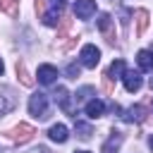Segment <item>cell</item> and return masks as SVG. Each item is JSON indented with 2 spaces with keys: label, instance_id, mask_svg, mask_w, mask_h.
<instances>
[{
  "label": "cell",
  "instance_id": "6da1fadb",
  "mask_svg": "<svg viewBox=\"0 0 153 153\" xmlns=\"http://www.w3.org/2000/svg\"><path fill=\"white\" fill-rule=\"evenodd\" d=\"M29 112L33 115V117H38V120H43V117H48V96L45 93H33L31 98H29Z\"/></svg>",
  "mask_w": 153,
  "mask_h": 153
},
{
  "label": "cell",
  "instance_id": "7a4b0ae2",
  "mask_svg": "<svg viewBox=\"0 0 153 153\" xmlns=\"http://www.w3.org/2000/svg\"><path fill=\"white\" fill-rule=\"evenodd\" d=\"M79 60H81V65L84 67H88V69H93L98 62H100V50L96 48V45H84L81 48V53H79Z\"/></svg>",
  "mask_w": 153,
  "mask_h": 153
},
{
  "label": "cell",
  "instance_id": "3957f363",
  "mask_svg": "<svg viewBox=\"0 0 153 153\" xmlns=\"http://www.w3.org/2000/svg\"><path fill=\"white\" fill-rule=\"evenodd\" d=\"M33 134H36V131H33V127H31V124H26V122H19L17 127H12V129H10V139H12V141H19V143H26Z\"/></svg>",
  "mask_w": 153,
  "mask_h": 153
},
{
  "label": "cell",
  "instance_id": "277c9868",
  "mask_svg": "<svg viewBox=\"0 0 153 153\" xmlns=\"http://www.w3.org/2000/svg\"><path fill=\"white\" fill-rule=\"evenodd\" d=\"M122 81H124V88L129 91V93H136L139 88H141V74L139 72H134V69H127L124 74H122Z\"/></svg>",
  "mask_w": 153,
  "mask_h": 153
},
{
  "label": "cell",
  "instance_id": "5b68a950",
  "mask_svg": "<svg viewBox=\"0 0 153 153\" xmlns=\"http://www.w3.org/2000/svg\"><path fill=\"white\" fill-rule=\"evenodd\" d=\"M74 14L79 19H88L91 14H96V0H76L74 2Z\"/></svg>",
  "mask_w": 153,
  "mask_h": 153
},
{
  "label": "cell",
  "instance_id": "8992f818",
  "mask_svg": "<svg viewBox=\"0 0 153 153\" xmlns=\"http://www.w3.org/2000/svg\"><path fill=\"white\" fill-rule=\"evenodd\" d=\"M53 98H55V103H57L67 115H74V110H72V105H69V93H67L65 86H57V88L53 91ZM74 117H76V115H74Z\"/></svg>",
  "mask_w": 153,
  "mask_h": 153
},
{
  "label": "cell",
  "instance_id": "52a82bcc",
  "mask_svg": "<svg viewBox=\"0 0 153 153\" xmlns=\"http://www.w3.org/2000/svg\"><path fill=\"white\" fill-rule=\"evenodd\" d=\"M36 76H38V81H41V84L50 86V84H55V79H57V69H55L53 65H41Z\"/></svg>",
  "mask_w": 153,
  "mask_h": 153
},
{
  "label": "cell",
  "instance_id": "ba28073f",
  "mask_svg": "<svg viewBox=\"0 0 153 153\" xmlns=\"http://www.w3.org/2000/svg\"><path fill=\"white\" fill-rule=\"evenodd\" d=\"M124 120L127 122H143L146 120V108L143 105H131L124 110Z\"/></svg>",
  "mask_w": 153,
  "mask_h": 153
},
{
  "label": "cell",
  "instance_id": "9c48e42d",
  "mask_svg": "<svg viewBox=\"0 0 153 153\" xmlns=\"http://www.w3.org/2000/svg\"><path fill=\"white\" fill-rule=\"evenodd\" d=\"M136 62L143 72H153V53L151 50H139L136 53Z\"/></svg>",
  "mask_w": 153,
  "mask_h": 153
},
{
  "label": "cell",
  "instance_id": "30bf717a",
  "mask_svg": "<svg viewBox=\"0 0 153 153\" xmlns=\"http://www.w3.org/2000/svg\"><path fill=\"white\" fill-rule=\"evenodd\" d=\"M48 136H50L53 141H57V143H65L69 134H67V127H65V124H53V127L48 129Z\"/></svg>",
  "mask_w": 153,
  "mask_h": 153
},
{
  "label": "cell",
  "instance_id": "8fae6325",
  "mask_svg": "<svg viewBox=\"0 0 153 153\" xmlns=\"http://www.w3.org/2000/svg\"><path fill=\"white\" fill-rule=\"evenodd\" d=\"M103 112H105V103H103V100H88V103H86V115H88L91 120L100 117Z\"/></svg>",
  "mask_w": 153,
  "mask_h": 153
},
{
  "label": "cell",
  "instance_id": "7c38bea8",
  "mask_svg": "<svg viewBox=\"0 0 153 153\" xmlns=\"http://www.w3.org/2000/svg\"><path fill=\"white\" fill-rule=\"evenodd\" d=\"M0 10L10 17H17L19 14V0H0Z\"/></svg>",
  "mask_w": 153,
  "mask_h": 153
},
{
  "label": "cell",
  "instance_id": "4fadbf2b",
  "mask_svg": "<svg viewBox=\"0 0 153 153\" xmlns=\"http://www.w3.org/2000/svg\"><path fill=\"white\" fill-rule=\"evenodd\" d=\"M127 72V67H124V60H115L112 65H110V69L105 72V76H110V79H117L120 74H124Z\"/></svg>",
  "mask_w": 153,
  "mask_h": 153
},
{
  "label": "cell",
  "instance_id": "5bb4252c",
  "mask_svg": "<svg viewBox=\"0 0 153 153\" xmlns=\"http://www.w3.org/2000/svg\"><path fill=\"white\" fill-rule=\"evenodd\" d=\"M74 131H76V136H79L81 141H88L91 134H93L91 124H86V122H76V124H74Z\"/></svg>",
  "mask_w": 153,
  "mask_h": 153
},
{
  "label": "cell",
  "instance_id": "9a60e30c",
  "mask_svg": "<svg viewBox=\"0 0 153 153\" xmlns=\"http://www.w3.org/2000/svg\"><path fill=\"white\" fill-rule=\"evenodd\" d=\"M120 143H122V134H117V131H115V134L108 139V143L103 146V153H117Z\"/></svg>",
  "mask_w": 153,
  "mask_h": 153
},
{
  "label": "cell",
  "instance_id": "2e32d148",
  "mask_svg": "<svg viewBox=\"0 0 153 153\" xmlns=\"http://www.w3.org/2000/svg\"><path fill=\"white\" fill-rule=\"evenodd\" d=\"M146 26H148V12H146V10H139V12H136V33L141 36V33L146 31Z\"/></svg>",
  "mask_w": 153,
  "mask_h": 153
},
{
  "label": "cell",
  "instance_id": "e0dca14e",
  "mask_svg": "<svg viewBox=\"0 0 153 153\" xmlns=\"http://www.w3.org/2000/svg\"><path fill=\"white\" fill-rule=\"evenodd\" d=\"M17 76L22 79V84H24V86H31V84H33V79H31V76H29V72H26V65H24V62H19V60H17Z\"/></svg>",
  "mask_w": 153,
  "mask_h": 153
},
{
  "label": "cell",
  "instance_id": "ac0fdd59",
  "mask_svg": "<svg viewBox=\"0 0 153 153\" xmlns=\"http://www.w3.org/2000/svg\"><path fill=\"white\" fill-rule=\"evenodd\" d=\"M110 24H112L110 14H108V12H103V14L98 17V31H103V33H110Z\"/></svg>",
  "mask_w": 153,
  "mask_h": 153
},
{
  "label": "cell",
  "instance_id": "d6986e66",
  "mask_svg": "<svg viewBox=\"0 0 153 153\" xmlns=\"http://www.w3.org/2000/svg\"><path fill=\"white\" fill-rule=\"evenodd\" d=\"M57 22H60V10H53V12H45V14H43V24L57 26Z\"/></svg>",
  "mask_w": 153,
  "mask_h": 153
},
{
  "label": "cell",
  "instance_id": "ffe728a7",
  "mask_svg": "<svg viewBox=\"0 0 153 153\" xmlns=\"http://www.w3.org/2000/svg\"><path fill=\"white\" fill-rule=\"evenodd\" d=\"M12 110V100H7L5 96H0V117L5 115V112H10Z\"/></svg>",
  "mask_w": 153,
  "mask_h": 153
},
{
  "label": "cell",
  "instance_id": "44dd1931",
  "mask_svg": "<svg viewBox=\"0 0 153 153\" xmlns=\"http://www.w3.org/2000/svg\"><path fill=\"white\" fill-rule=\"evenodd\" d=\"M79 72H81V67H79V65H74V62H72V65H67V76H69V79H76V76H79Z\"/></svg>",
  "mask_w": 153,
  "mask_h": 153
},
{
  "label": "cell",
  "instance_id": "7402d4cb",
  "mask_svg": "<svg viewBox=\"0 0 153 153\" xmlns=\"http://www.w3.org/2000/svg\"><path fill=\"white\" fill-rule=\"evenodd\" d=\"M91 93H93V88H91V86H84L81 91H76V100H86Z\"/></svg>",
  "mask_w": 153,
  "mask_h": 153
},
{
  "label": "cell",
  "instance_id": "603a6c76",
  "mask_svg": "<svg viewBox=\"0 0 153 153\" xmlns=\"http://www.w3.org/2000/svg\"><path fill=\"white\" fill-rule=\"evenodd\" d=\"M36 12H38L41 17L45 14V0H36Z\"/></svg>",
  "mask_w": 153,
  "mask_h": 153
},
{
  "label": "cell",
  "instance_id": "cb8c5ba5",
  "mask_svg": "<svg viewBox=\"0 0 153 153\" xmlns=\"http://www.w3.org/2000/svg\"><path fill=\"white\" fill-rule=\"evenodd\" d=\"M67 29H69V19H65V22H62V26H60V36H65V33H67Z\"/></svg>",
  "mask_w": 153,
  "mask_h": 153
},
{
  "label": "cell",
  "instance_id": "d4e9b609",
  "mask_svg": "<svg viewBox=\"0 0 153 153\" xmlns=\"http://www.w3.org/2000/svg\"><path fill=\"white\" fill-rule=\"evenodd\" d=\"M50 2H53L55 10H62V7H65V0H50Z\"/></svg>",
  "mask_w": 153,
  "mask_h": 153
},
{
  "label": "cell",
  "instance_id": "484cf974",
  "mask_svg": "<svg viewBox=\"0 0 153 153\" xmlns=\"http://www.w3.org/2000/svg\"><path fill=\"white\" fill-rule=\"evenodd\" d=\"M2 72H5V65H2V60H0V74H2Z\"/></svg>",
  "mask_w": 153,
  "mask_h": 153
},
{
  "label": "cell",
  "instance_id": "4316f807",
  "mask_svg": "<svg viewBox=\"0 0 153 153\" xmlns=\"http://www.w3.org/2000/svg\"><path fill=\"white\" fill-rule=\"evenodd\" d=\"M148 143H151V151H153V136H151V141H148Z\"/></svg>",
  "mask_w": 153,
  "mask_h": 153
},
{
  "label": "cell",
  "instance_id": "83f0119b",
  "mask_svg": "<svg viewBox=\"0 0 153 153\" xmlns=\"http://www.w3.org/2000/svg\"><path fill=\"white\" fill-rule=\"evenodd\" d=\"M74 153H88V151H74Z\"/></svg>",
  "mask_w": 153,
  "mask_h": 153
},
{
  "label": "cell",
  "instance_id": "f1b7e54d",
  "mask_svg": "<svg viewBox=\"0 0 153 153\" xmlns=\"http://www.w3.org/2000/svg\"><path fill=\"white\" fill-rule=\"evenodd\" d=\"M151 53H153V48H151Z\"/></svg>",
  "mask_w": 153,
  "mask_h": 153
}]
</instances>
